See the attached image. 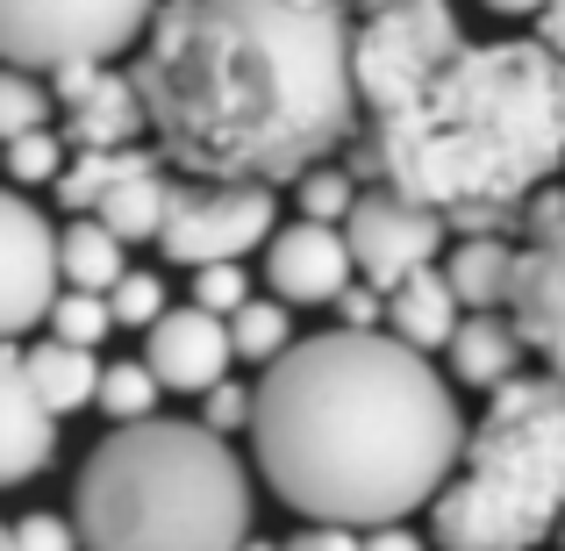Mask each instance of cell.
Returning a JSON list of instances; mask_svg holds the SVG:
<instances>
[{
  "label": "cell",
  "instance_id": "cell-34",
  "mask_svg": "<svg viewBox=\"0 0 565 551\" xmlns=\"http://www.w3.org/2000/svg\"><path fill=\"white\" fill-rule=\"evenodd\" d=\"M279 551H365V530H344V523H308V530H294V544H279Z\"/></svg>",
  "mask_w": 565,
  "mask_h": 551
},
{
  "label": "cell",
  "instance_id": "cell-28",
  "mask_svg": "<svg viewBox=\"0 0 565 551\" xmlns=\"http://www.w3.org/2000/svg\"><path fill=\"white\" fill-rule=\"evenodd\" d=\"M115 330H122V322H115L108 294H79V287H65V294H57V308H51V337H65V345L94 351L100 337H115Z\"/></svg>",
  "mask_w": 565,
  "mask_h": 551
},
{
  "label": "cell",
  "instance_id": "cell-26",
  "mask_svg": "<svg viewBox=\"0 0 565 551\" xmlns=\"http://www.w3.org/2000/svg\"><path fill=\"white\" fill-rule=\"evenodd\" d=\"M359 201H365L359 172H351V166H330V158H322V166H308L301 180H294V208H301L308 222H337V230H344Z\"/></svg>",
  "mask_w": 565,
  "mask_h": 551
},
{
  "label": "cell",
  "instance_id": "cell-14",
  "mask_svg": "<svg viewBox=\"0 0 565 551\" xmlns=\"http://www.w3.org/2000/svg\"><path fill=\"white\" fill-rule=\"evenodd\" d=\"M143 365L166 380V394H193L201 401L207 386L230 380L236 365V337H230V316H207V308H172L158 330H143Z\"/></svg>",
  "mask_w": 565,
  "mask_h": 551
},
{
  "label": "cell",
  "instance_id": "cell-8",
  "mask_svg": "<svg viewBox=\"0 0 565 551\" xmlns=\"http://www.w3.org/2000/svg\"><path fill=\"white\" fill-rule=\"evenodd\" d=\"M279 236V201L265 180H180L172 193V215H166V251L172 265H244L250 251H265Z\"/></svg>",
  "mask_w": 565,
  "mask_h": 551
},
{
  "label": "cell",
  "instance_id": "cell-10",
  "mask_svg": "<svg viewBox=\"0 0 565 551\" xmlns=\"http://www.w3.org/2000/svg\"><path fill=\"white\" fill-rule=\"evenodd\" d=\"M57 236L65 230L29 193L0 187V345H22L36 322H51L57 294H65Z\"/></svg>",
  "mask_w": 565,
  "mask_h": 551
},
{
  "label": "cell",
  "instance_id": "cell-39",
  "mask_svg": "<svg viewBox=\"0 0 565 551\" xmlns=\"http://www.w3.org/2000/svg\"><path fill=\"white\" fill-rule=\"evenodd\" d=\"M244 551H279V544H258V538H250V544H244Z\"/></svg>",
  "mask_w": 565,
  "mask_h": 551
},
{
  "label": "cell",
  "instance_id": "cell-2",
  "mask_svg": "<svg viewBox=\"0 0 565 551\" xmlns=\"http://www.w3.org/2000/svg\"><path fill=\"white\" fill-rule=\"evenodd\" d=\"M466 444L458 380H444L429 351L401 345L394 330L301 337L258 380V480L308 523H408L451 487Z\"/></svg>",
  "mask_w": 565,
  "mask_h": 551
},
{
  "label": "cell",
  "instance_id": "cell-15",
  "mask_svg": "<svg viewBox=\"0 0 565 551\" xmlns=\"http://www.w3.org/2000/svg\"><path fill=\"white\" fill-rule=\"evenodd\" d=\"M57 458V415L43 409L36 380L22 365V345H0V487L36 480Z\"/></svg>",
  "mask_w": 565,
  "mask_h": 551
},
{
  "label": "cell",
  "instance_id": "cell-36",
  "mask_svg": "<svg viewBox=\"0 0 565 551\" xmlns=\"http://www.w3.org/2000/svg\"><path fill=\"white\" fill-rule=\"evenodd\" d=\"M537 43H544V51H558V57H565V0H552V8L537 14Z\"/></svg>",
  "mask_w": 565,
  "mask_h": 551
},
{
  "label": "cell",
  "instance_id": "cell-35",
  "mask_svg": "<svg viewBox=\"0 0 565 551\" xmlns=\"http://www.w3.org/2000/svg\"><path fill=\"white\" fill-rule=\"evenodd\" d=\"M365 551H429V544L408 523H380V530H365Z\"/></svg>",
  "mask_w": 565,
  "mask_h": 551
},
{
  "label": "cell",
  "instance_id": "cell-37",
  "mask_svg": "<svg viewBox=\"0 0 565 551\" xmlns=\"http://www.w3.org/2000/svg\"><path fill=\"white\" fill-rule=\"evenodd\" d=\"M480 8H494V14H544L552 0H480Z\"/></svg>",
  "mask_w": 565,
  "mask_h": 551
},
{
  "label": "cell",
  "instance_id": "cell-24",
  "mask_svg": "<svg viewBox=\"0 0 565 551\" xmlns=\"http://www.w3.org/2000/svg\"><path fill=\"white\" fill-rule=\"evenodd\" d=\"M158 401H166V380H158L143 359H122L100 372V401L94 409L108 415V430H129V423H158Z\"/></svg>",
  "mask_w": 565,
  "mask_h": 551
},
{
  "label": "cell",
  "instance_id": "cell-38",
  "mask_svg": "<svg viewBox=\"0 0 565 551\" xmlns=\"http://www.w3.org/2000/svg\"><path fill=\"white\" fill-rule=\"evenodd\" d=\"M0 551H14V523H0Z\"/></svg>",
  "mask_w": 565,
  "mask_h": 551
},
{
  "label": "cell",
  "instance_id": "cell-20",
  "mask_svg": "<svg viewBox=\"0 0 565 551\" xmlns=\"http://www.w3.org/2000/svg\"><path fill=\"white\" fill-rule=\"evenodd\" d=\"M172 193H180V166H172V158H158V166L137 172V180L115 187L94 215L108 222L122 244H158V236H166V215H172Z\"/></svg>",
  "mask_w": 565,
  "mask_h": 551
},
{
  "label": "cell",
  "instance_id": "cell-18",
  "mask_svg": "<svg viewBox=\"0 0 565 551\" xmlns=\"http://www.w3.org/2000/svg\"><path fill=\"white\" fill-rule=\"evenodd\" d=\"M458 322H466V301H458V287L444 279V265H429V273L401 279V287L386 294V330L415 351H451Z\"/></svg>",
  "mask_w": 565,
  "mask_h": 551
},
{
  "label": "cell",
  "instance_id": "cell-23",
  "mask_svg": "<svg viewBox=\"0 0 565 551\" xmlns=\"http://www.w3.org/2000/svg\"><path fill=\"white\" fill-rule=\"evenodd\" d=\"M230 337H236V359L244 365H279L301 337H294V308L279 294H250L244 308L230 316Z\"/></svg>",
  "mask_w": 565,
  "mask_h": 551
},
{
  "label": "cell",
  "instance_id": "cell-33",
  "mask_svg": "<svg viewBox=\"0 0 565 551\" xmlns=\"http://www.w3.org/2000/svg\"><path fill=\"white\" fill-rule=\"evenodd\" d=\"M337 330H386V294L373 279H351V287L337 294Z\"/></svg>",
  "mask_w": 565,
  "mask_h": 551
},
{
  "label": "cell",
  "instance_id": "cell-25",
  "mask_svg": "<svg viewBox=\"0 0 565 551\" xmlns=\"http://www.w3.org/2000/svg\"><path fill=\"white\" fill-rule=\"evenodd\" d=\"M57 94H51V72L36 65H0V144L29 137V129H51Z\"/></svg>",
  "mask_w": 565,
  "mask_h": 551
},
{
  "label": "cell",
  "instance_id": "cell-22",
  "mask_svg": "<svg viewBox=\"0 0 565 551\" xmlns=\"http://www.w3.org/2000/svg\"><path fill=\"white\" fill-rule=\"evenodd\" d=\"M158 144H137V151H72V166H65V208H79V215H94L100 201H108L122 180H137L143 166H158Z\"/></svg>",
  "mask_w": 565,
  "mask_h": 551
},
{
  "label": "cell",
  "instance_id": "cell-6",
  "mask_svg": "<svg viewBox=\"0 0 565 551\" xmlns=\"http://www.w3.org/2000/svg\"><path fill=\"white\" fill-rule=\"evenodd\" d=\"M466 29H458L451 0H359L351 8V65H359L365 115H394L423 94L437 72L466 57Z\"/></svg>",
  "mask_w": 565,
  "mask_h": 551
},
{
  "label": "cell",
  "instance_id": "cell-29",
  "mask_svg": "<svg viewBox=\"0 0 565 551\" xmlns=\"http://www.w3.org/2000/svg\"><path fill=\"white\" fill-rule=\"evenodd\" d=\"M108 308H115V322H122V330H158V322L172 316L166 279H158V273H143V265H129V273H122V287L108 294Z\"/></svg>",
  "mask_w": 565,
  "mask_h": 551
},
{
  "label": "cell",
  "instance_id": "cell-1",
  "mask_svg": "<svg viewBox=\"0 0 565 551\" xmlns=\"http://www.w3.org/2000/svg\"><path fill=\"white\" fill-rule=\"evenodd\" d=\"M129 72L193 180H301L365 123L351 0H166Z\"/></svg>",
  "mask_w": 565,
  "mask_h": 551
},
{
  "label": "cell",
  "instance_id": "cell-27",
  "mask_svg": "<svg viewBox=\"0 0 565 551\" xmlns=\"http://www.w3.org/2000/svg\"><path fill=\"white\" fill-rule=\"evenodd\" d=\"M65 166H72V144H65V129H29V137H14V144H0V172H8L14 187H51V180H65Z\"/></svg>",
  "mask_w": 565,
  "mask_h": 551
},
{
  "label": "cell",
  "instance_id": "cell-21",
  "mask_svg": "<svg viewBox=\"0 0 565 551\" xmlns=\"http://www.w3.org/2000/svg\"><path fill=\"white\" fill-rule=\"evenodd\" d=\"M57 265H65V287L115 294L122 273H129V244L100 215H79V222H65V236H57Z\"/></svg>",
  "mask_w": 565,
  "mask_h": 551
},
{
  "label": "cell",
  "instance_id": "cell-30",
  "mask_svg": "<svg viewBox=\"0 0 565 551\" xmlns=\"http://www.w3.org/2000/svg\"><path fill=\"white\" fill-rule=\"evenodd\" d=\"M250 415H258V380H222V386H207L201 394V415H193V423H207L215 430V437H236V430H244L250 437Z\"/></svg>",
  "mask_w": 565,
  "mask_h": 551
},
{
  "label": "cell",
  "instance_id": "cell-17",
  "mask_svg": "<svg viewBox=\"0 0 565 551\" xmlns=\"http://www.w3.org/2000/svg\"><path fill=\"white\" fill-rule=\"evenodd\" d=\"M515 265H523V236H458L444 251V279L458 287L466 316L515 308Z\"/></svg>",
  "mask_w": 565,
  "mask_h": 551
},
{
  "label": "cell",
  "instance_id": "cell-11",
  "mask_svg": "<svg viewBox=\"0 0 565 551\" xmlns=\"http://www.w3.org/2000/svg\"><path fill=\"white\" fill-rule=\"evenodd\" d=\"M515 322L544 372H565V180L530 201L523 222V265H515Z\"/></svg>",
  "mask_w": 565,
  "mask_h": 551
},
{
  "label": "cell",
  "instance_id": "cell-31",
  "mask_svg": "<svg viewBox=\"0 0 565 551\" xmlns=\"http://www.w3.org/2000/svg\"><path fill=\"white\" fill-rule=\"evenodd\" d=\"M244 301H250V265H201V273H193V308L236 316Z\"/></svg>",
  "mask_w": 565,
  "mask_h": 551
},
{
  "label": "cell",
  "instance_id": "cell-16",
  "mask_svg": "<svg viewBox=\"0 0 565 551\" xmlns=\"http://www.w3.org/2000/svg\"><path fill=\"white\" fill-rule=\"evenodd\" d=\"M451 380L472 386V394H501L509 380H523V359H537L523 337V322L509 316V308H487V316H466L451 337Z\"/></svg>",
  "mask_w": 565,
  "mask_h": 551
},
{
  "label": "cell",
  "instance_id": "cell-40",
  "mask_svg": "<svg viewBox=\"0 0 565 551\" xmlns=\"http://www.w3.org/2000/svg\"><path fill=\"white\" fill-rule=\"evenodd\" d=\"M552 544H558V551H565V523H558V538H552Z\"/></svg>",
  "mask_w": 565,
  "mask_h": 551
},
{
  "label": "cell",
  "instance_id": "cell-32",
  "mask_svg": "<svg viewBox=\"0 0 565 551\" xmlns=\"http://www.w3.org/2000/svg\"><path fill=\"white\" fill-rule=\"evenodd\" d=\"M14 551H86V544H79V523H72V516L29 509V516H14Z\"/></svg>",
  "mask_w": 565,
  "mask_h": 551
},
{
  "label": "cell",
  "instance_id": "cell-12",
  "mask_svg": "<svg viewBox=\"0 0 565 551\" xmlns=\"http://www.w3.org/2000/svg\"><path fill=\"white\" fill-rule=\"evenodd\" d=\"M57 115H65V144L72 151H137L151 137V108H143L137 72L100 65V57H79V65L51 72Z\"/></svg>",
  "mask_w": 565,
  "mask_h": 551
},
{
  "label": "cell",
  "instance_id": "cell-4",
  "mask_svg": "<svg viewBox=\"0 0 565 551\" xmlns=\"http://www.w3.org/2000/svg\"><path fill=\"white\" fill-rule=\"evenodd\" d=\"M72 523L86 551H244L250 466L207 423H129L79 458Z\"/></svg>",
  "mask_w": 565,
  "mask_h": 551
},
{
  "label": "cell",
  "instance_id": "cell-9",
  "mask_svg": "<svg viewBox=\"0 0 565 551\" xmlns=\"http://www.w3.org/2000/svg\"><path fill=\"white\" fill-rule=\"evenodd\" d=\"M351 258H359V279H373L380 294H394L401 279L444 265V244H451V215L429 201H408L394 187H365V201L351 208L344 222Z\"/></svg>",
  "mask_w": 565,
  "mask_h": 551
},
{
  "label": "cell",
  "instance_id": "cell-13",
  "mask_svg": "<svg viewBox=\"0 0 565 551\" xmlns=\"http://www.w3.org/2000/svg\"><path fill=\"white\" fill-rule=\"evenodd\" d=\"M359 279V258H351V236L337 222H279V236L265 244V287L287 308H337V294Z\"/></svg>",
  "mask_w": 565,
  "mask_h": 551
},
{
  "label": "cell",
  "instance_id": "cell-5",
  "mask_svg": "<svg viewBox=\"0 0 565 551\" xmlns=\"http://www.w3.org/2000/svg\"><path fill=\"white\" fill-rule=\"evenodd\" d=\"M565 523V372L509 380L472 423L466 466L429 501L437 551H544Z\"/></svg>",
  "mask_w": 565,
  "mask_h": 551
},
{
  "label": "cell",
  "instance_id": "cell-3",
  "mask_svg": "<svg viewBox=\"0 0 565 551\" xmlns=\"http://www.w3.org/2000/svg\"><path fill=\"white\" fill-rule=\"evenodd\" d=\"M351 172L444 208L451 236H523L530 201L565 180V57L537 36L472 43L408 108L359 129Z\"/></svg>",
  "mask_w": 565,
  "mask_h": 551
},
{
  "label": "cell",
  "instance_id": "cell-19",
  "mask_svg": "<svg viewBox=\"0 0 565 551\" xmlns=\"http://www.w3.org/2000/svg\"><path fill=\"white\" fill-rule=\"evenodd\" d=\"M22 365H29L43 409H51L57 423L79 415V409H94V401H100V372H108V365H94V351L65 345V337H36V345L22 351Z\"/></svg>",
  "mask_w": 565,
  "mask_h": 551
},
{
  "label": "cell",
  "instance_id": "cell-7",
  "mask_svg": "<svg viewBox=\"0 0 565 551\" xmlns=\"http://www.w3.org/2000/svg\"><path fill=\"white\" fill-rule=\"evenodd\" d=\"M166 0H0V65H79V57H115L151 36Z\"/></svg>",
  "mask_w": 565,
  "mask_h": 551
}]
</instances>
